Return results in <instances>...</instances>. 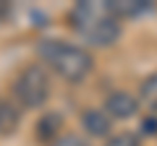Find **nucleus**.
I'll use <instances>...</instances> for the list:
<instances>
[{
	"instance_id": "obj_1",
	"label": "nucleus",
	"mask_w": 157,
	"mask_h": 146,
	"mask_svg": "<svg viewBox=\"0 0 157 146\" xmlns=\"http://www.w3.org/2000/svg\"><path fill=\"white\" fill-rule=\"evenodd\" d=\"M68 24L76 34H81V39L86 45L94 47H110L123 34V24L107 11L105 0L102 3H92V0L76 3L68 11Z\"/></svg>"
},
{
	"instance_id": "obj_2",
	"label": "nucleus",
	"mask_w": 157,
	"mask_h": 146,
	"mask_svg": "<svg viewBox=\"0 0 157 146\" xmlns=\"http://www.w3.org/2000/svg\"><path fill=\"white\" fill-rule=\"evenodd\" d=\"M37 55L52 73H58L68 84H81L94 71V57H92V52L86 47L66 42V39H55V37L39 39Z\"/></svg>"
},
{
	"instance_id": "obj_3",
	"label": "nucleus",
	"mask_w": 157,
	"mask_h": 146,
	"mask_svg": "<svg viewBox=\"0 0 157 146\" xmlns=\"http://www.w3.org/2000/svg\"><path fill=\"white\" fill-rule=\"evenodd\" d=\"M50 99V73L39 63H29L13 78V102L21 110L45 107Z\"/></svg>"
},
{
	"instance_id": "obj_4",
	"label": "nucleus",
	"mask_w": 157,
	"mask_h": 146,
	"mask_svg": "<svg viewBox=\"0 0 157 146\" xmlns=\"http://www.w3.org/2000/svg\"><path fill=\"white\" fill-rule=\"evenodd\" d=\"M102 110L107 112L110 120H128L139 112V99L131 91H113V94H107Z\"/></svg>"
},
{
	"instance_id": "obj_5",
	"label": "nucleus",
	"mask_w": 157,
	"mask_h": 146,
	"mask_svg": "<svg viewBox=\"0 0 157 146\" xmlns=\"http://www.w3.org/2000/svg\"><path fill=\"white\" fill-rule=\"evenodd\" d=\"M81 128L92 138H107L113 130V120L107 118V112L102 107H89V110L81 112Z\"/></svg>"
},
{
	"instance_id": "obj_6",
	"label": "nucleus",
	"mask_w": 157,
	"mask_h": 146,
	"mask_svg": "<svg viewBox=\"0 0 157 146\" xmlns=\"http://www.w3.org/2000/svg\"><path fill=\"white\" fill-rule=\"evenodd\" d=\"M105 3H107V11L118 21H123V18H139V16L152 11L149 0H105Z\"/></svg>"
},
{
	"instance_id": "obj_7",
	"label": "nucleus",
	"mask_w": 157,
	"mask_h": 146,
	"mask_svg": "<svg viewBox=\"0 0 157 146\" xmlns=\"http://www.w3.org/2000/svg\"><path fill=\"white\" fill-rule=\"evenodd\" d=\"M21 125V107L8 97H0V136H13Z\"/></svg>"
},
{
	"instance_id": "obj_8",
	"label": "nucleus",
	"mask_w": 157,
	"mask_h": 146,
	"mask_svg": "<svg viewBox=\"0 0 157 146\" xmlns=\"http://www.w3.org/2000/svg\"><path fill=\"white\" fill-rule=\"evenodd\" d=\"M60 128H63V115L60 112H45L37 120V125H34V136L42 144H52L60 136Z\"/></svg>"
},
{
	"instance_id": "obj_9",
	"label": "nucleus",
	"mask_w": 157,
	"mask_h": 146,
	"mask_svg": "<svg viewBox=\"0 0 157 146\" xmlns=\"http://www.w3.org/2000/svg\"><path fill=\"white\" fill-rule=\"evenodd\" d=\"M139 102H144L149 110L157 112V71L149 73V76L141 81V86H139Z\"/></svg>"
},
{
	"instance_id": "obj_10",
	"label": "nucleus",
	"mask_w": 157,
	"mask_h": 146,
	"mask_svg": "<svg viewBox=\"0 0 157 146\" xmlns=\"http://www.w3.org/2000/svg\"><path fill=\"white\" fill-rule=\"evenodd\" d=\"M105 146H141V138L131 130H123V133H115V136H107Z\"/></svg>"
},
{
	"instance_id": "obj_11",
	"label": "nucleus",
	"mask_w": 157,
	"mask_h": 146,
	"mask_svg": "<svg viewBox=\"0 0 157 146\" xmlns=\"http://www.w3.org/2000/svg\"><path fill=\"white\" fill-rule=\"evenodd\" d=\"M50 146H89V141L78 133H60Z\"/></svg>"
},
{
	"instance_id": "obj_12",
	"label": "nucleus",
	"mask_w": 157,
	"mask_h": 146,
	"mask_svg": "<svg viewBox=\"0 0 157 146\" xmlns=\"http://www.w3.org/2000/svg\"><path fill=\"white\" fill-rule=\"evenodd\" d=\"M141 133L144 136H157V115H149V118L141 120Z\"/></svg>"
},
{
	"instance_id": "obj_13",
	"label": "nucleus",
	"mask_w": 157,
	"mask_h": 146,
	"mask_svg": "<svg viewBox=\"0 0 157 146\" xmlns=\"http://www.w3.org/2000/svg\"><path fill=\"white\" fill-rule=\"evenodd\" d=\"M8 13H11V5L0 0V24H3V21H6V18H8Z\"/></svg>"
}]
</instances>
